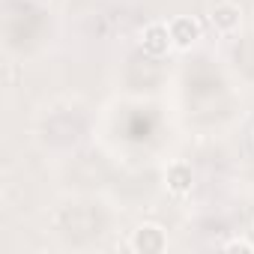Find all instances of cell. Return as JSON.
Segmentation results:
<instances>
[{"label": "cell", "mask_w": 254, "mask_h": 254, "mask_svg": "<svg viewBox=\"0 0 254 254\" xmlns=\"http://www.w3.org/2000/svg\"><path fill=\"white\" fill-rule=\"evenodd\" d=\"M129 248H132L135 254H162V251L168 248V233H165V227H159V224H141V227L132 233Z\"/></svg>", "instance_id": "1"}, {"label": "cell", "mask_w": 254, "mask_h": 254, "mask_svg": "<svg viewBox=\"0 0 254 254\" xmlns=\"http://www.w3.org/2000/svg\"><path fill=\"white\" fill-rule=\"evenodd\" d=\"M141 48H144V54H150V57H165V54L174 48L171 27H168V24H162V21L147 24V27H144V33H141Z\"/></svg>", "instance_id": "2"}, {"label": "cell", "mask_w": 254, "mask_h": 254, "mask_svg": "<svg viewBox=\"0 0 254 254\" xmlns=\"http://www.w3.org/2000/svg\"><path fill=\"white\" fill-rule=\"evenodd\" d=\"M171 27V39H174V48H191L197 39H200V21L191 18V15H177L168 21Z\"/></svg>", "instance_id": "3"}, {"label": "cell", "mask_w": 254, "mask_h": 254, "mask_svg": "<svg viewBox=\"0 0 254 254\" xmlns=\"http://www.w3.org/2000/svg\"><path fill=\"white\" fill-rule=\"evenodd\" d=\"M165 183H168V191L177 194V197L191 194V189H194V171H191V165L189 162H174L165 171Z\"/></svg>", "instance_id": "4"}, {"label": "cell", "mask_w": 254, "mask_h": 254, "mask_svg": "<svg viewBox=\"0 0 254 254\" xmlns=\"http://www.w3.org/2000/svg\"><path fill=\"white\" fill-rule=\"evenodd\" d=\"M209 21H212V27H215L218 33H233V30H239V24H242V9L233 3V0H221V3L212 6Z\"/></svg>", "instance_id": "5"}, {"label": "cell", "mask_w": 254, "mask_h": 254, "mask_svg": "<svg viewBox=\"0 0 254 254\" xmlns=\"http://www.w3.org/2000/svg\"><path fill=\"white\" fill-rule=\"evenodd\" d=\"M221 251H242V254H254V242H248V239H227L224 245H221Z\"/></svg>", "instance_id": "6"}]
</instances>
